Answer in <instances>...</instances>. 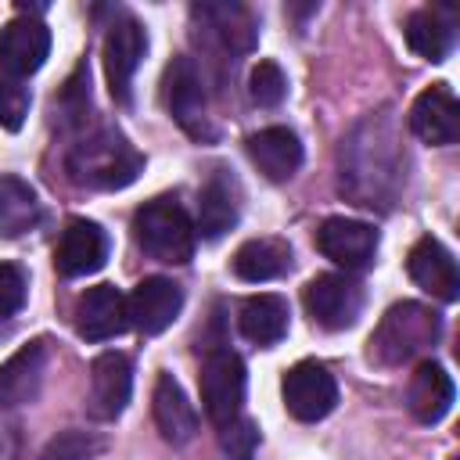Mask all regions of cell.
Listing matches in <instances>:
<instances>
[{
  "mask_svg": "<svg viewBox=\"0 0 460 460\" xmlns=\"http://www.w3.org/2000/svg\"><path fill=\"white\" fill-rule=\"evenodd\" d=\"M144 169L140 151L115 129H97L90 133L83 144L72 147L68 155V172L75 183L83 187H97V190H119L129 187L137 180V172Z\"/></svg>",
  "mask_w": 460,
  "mask_h": 460,
  "instance_id": "6da1fadb",
  "label": "cell"
},
{
  "mask_svg": "<svg viewBox=\"0 0 460 460\" xmlns=\"http://www.w3.org/2000/svg\"><path fill=\"white\" fill-rule=\"evenodd\" d=\"M137 244L158 262H187L194 255V223L172 198H155L133 216Z\"/></svg>",
  "mask_w": 460,
  "mask_h": 460,
  "instance_id": "7a4b0ae2",
  "label": "cell"
},
{
  "mask_svg": "<svg viewBox=\"0 0 460 460\" xmlns=\"http://www.w3.org/2000/svg\"><path fill=\"white\" fill-rule=\"evenodd\" d=\"M438 331H442L438 313H431L428 305H417V302H399L377 323V331L370 338V352L377 356V363L392 367V363H402V359L424 352L428 345H435Z\"/></svg>",
  "mask_w": 460,
  "mask_h": 460,
  "instance_id": "3957f363",
  "label": "cell"
},
{
  "mask_svg": "<svg viewBox=\"0 0 460 460\" xmlns=\"http://www.w3.org/2000/svg\"><path fill=\"white\" fill-rule=\"evenodd\" d=\"M244 363L237 352L230 349H216L205 356L201 363V406L208 413V420L216 428L230 424L234 417H241V402H244Z\"/></svg>",
  "mask_w": 460,
  "mask_h": 460,
  "instance_id": "277c9868",
  "label": "cell"
},
{
  "mask_svg": "<svg viewBox=\"0 0 460 460\" xmlns=\"http://www.w3.org/2000/svg\"><path fill=\"white\" fill-rule=\"evenodd\" d=\"M302 302H305V313L313 316L316 327L345 331L356 323V316L363 309V288L345 273H320L305 284Z\"/></svg>",
  "mask_w": 460,
  "mask_h": 460,
  "instance_id": "5b68a950",
  "label": "cell"
},
{
  "mask_svg": "<svg viewBox=\"0 0 460 460\" xmlns=\"http://www.w3.org/2000/svg\"><path fill=\"white\" fill-rule=\"evenodd\" d=\"M280 392H284L288 413H291L295 420H305V424L323 420V417L334 410V402H338V385H334L331 370H327L323 363H316V359L295 363V367L284 374Z\"/></svg>",
  "mask_w": 460,
  "mask_h": 460,
  "instance_id": "8992f818",
  "label": "cell"
},
{
  "mask_svg": "<svg viewBox=\"0 0 460 460\" xmlns=\"http://www.w3.org/2000/svg\"><path fill=\"white\" fill-rule=\"evenodd\" d=\"M165 108L176 119V126L190 137H208V101H205V83L201 72L194 68L190 58H172L165 68Z\"/></svg>",
  "mask_w": 460,
  "mask_h": 460,
  "instance_id": "52a82bcc",
  "label": "cell"
},
{
  "mask_svg": "<svg viewBox=\"0 0 460 460\" xmlns=\"http://www.w3.org/2000/svg\"><path fill=\"white\" fill-rule=\"evenodd\" d=\"M104 75H108V90L119 104L129 101V86H133V75L147 54V32L137 18H119L111 22L108 36H104Z\"/></svg>",
  "mask_w": 460,
  "mask_h": 460,
  "instance_id": "ba28073f",
  "label": "cell"
},
{
  "mask_svg": "<svg viewBox=\"0 0 460 460\" xmlns=\"http://www.w3.org/2000/svg\"><path fill=\"white\" fill-rule=\"evenodd\" d=\"M50 54V29L36 18H14L0 29V75L25 79L43 68Z\"/></svg>",
  "mask_w": 460,
  "mask_h": 460,
  "instance_id": "9c48e42d",
  "label": "cell"
},
{
  "mask_svg": "<svg viewBox=\"0 0 460 460\" xmlns=\"http://www.w3.org/2000/svg\"><path fill=\"white\" fill-rule=\"evenodd\" d=\"M183 309V291L180 284L165 277H147L126 295V320L140 334H162Z\"/></svg>",
  "mask_w": 460,
  "mask_h": 460,
  "instance_id": "30bf717a",
  "label": "cell"
},
{
  "mask_svg": "<svg viewBox=\"0 0 460 460\" xmlns=\"http://www.w3.org/2000/svg\"><path fill=\"white\" fill-rule=\"evenodd\" d=\"M316 248L345 270H363V266H370V259L377 252V230L363 219L331 216L316 230Z\"/></svg>",
  "mask_w": 460,
  "mask_h": 460,
  "instance_id": "8fae6325",
  "label": "cell"
},
{
  "mask_svg": "<svg viewBox=\"0 0 460 460\" xmlns=\"http://www.w3.org/2000/svg\"><path fill=\"white\" fill-rule=\"evenodd\" d=\"M133 392V367L122 352H101L90 363V417L115 420Z\"/></svg>",
  "mask_w": 460,
  "mask_h": 460,
  "instance_id": "7c38bea8",
  "label": "cell"
},
{
  "mask_svg": "<svg viewBox=\"0 0 460 460\" xmlns=\"http://www.w3.org/2000/svg\"><path fill=\"white\" fill-rule=\"evenodd\" d=\"M406 270H410L413 284L424 288L428 295H435L442 302H456L460 298L456 259H453V252L438 237H420L410 248V255H406Z\"/></svg>",
  "mask_w": 460,
  "mask_h": 460,
  "instance_id": "4fadbf2b",
  "label": "cell"
},
{
  "mask_svg": "<svg viewBox=\"0 0 460 460\" xmlns=\"http://www.w3.org/2000/svg\"><path fill=\"white\" fill-rule=\"evenodd\" d=\"M129 327L126 320V295L115 284L86 288L75 302V331L86 341H108Z\"/></svg>",
  "mask_w": 460,
  "mask_h": 460,
  "instance_id": "5bb4252c",
  "label": "cell"
},
{
  "mask_svg": "<svg viewBox=\"0 0 460 460\" xmlns=\"http://www.w3.org/2000/svg\"><path fill=\"white\" fill-rule=\"evenodd\" d=\"M410 129L424 144H453L460 137V104L446 83L428 86L410 108Z\"/></svg>",
  "mask_w": 460,
  "mask_h": 460,
  "instance_id": "9a60e30c",
  "label": "cell"
},
{
  "mask_svg": "<svg viewBox=\"0 0 460 460\" xmlns=\"http://www.w3.org/2000/svg\"><path fill=\"white\" fill-rule=\"evenodd\" d=\"M108 259V234L90 223V219H72L65 230H61V241H58V252H54V262L65 277H86V273H97Z\"/></svg>",
  "mask_w": 460,
  "mask_h": 460,
  "instance_id": "2e32d148",
  "label": "cell"
},
{
  "mask_svg": "<svg viewBox=\"0 0 460 460\" xmlns=\"http://www.w3.org/2000/svg\"><path fill=\"white\" fill-rule=\"evenodd\" d=\"M248 158L259 165L266 180H291L302 165V140L288 126H266L248 137Z\"/></svg>",
  "mask_w": 460,
  "mask_h": 460,
  "instance_id": "e0dca14e",
  "label": "cell"
},
{
  "mask_svg": "<svg viewBox=\"0 0 460 460\" xmlns=\"http://www.w3.org/2000/svg\"><path fill=\"white\" fill-rule=\"evenodd\" d=\"M237 216H241V187L226 169H216L198 194V230L194 234L216 241L237 223Z\"/></svg>",
  "mask_w": 460,
  "mask_h": 460,
  "instance_id": "ac0fdd59",
  "label": "cell"
},
{
  "mask_svg": "<svg viewBox=\"0 0 460 460\" xmlns=\"http://www.w3.org/2000/svg\"><path fill=\"white\" fill-rule=\"evenodd\" d=\"M453 395H456L453 377L446 374L442 363H435V359L417 363V370L410 374V385H406V406L420 424H438L449 413Z\"/></svg>",
  "mask_w": 460,
  "mask_h": 460,
  "instance_id": "d6986e66",
  "label": "cell"
},
{
  "mask_svg": "<svg viewBox=\"0 0 460 460\" xmlns=\"http://www.w3.org/2000/svg\"><path fill=\"white\" fill-rule=\"evenodd\" d=\"M151 410H155V424L162 431L165 442L183 446L194 438L198 431V413L187 399V392L180 388V381L172 374H158L155 392H151Z\"/></svg>",
  "mask_w": 460,
  "mask_h": 460,
  "instance_id": "ffe728a7",
  "label": "cell"
},
{
  "mask_svg": "<svg viewBox=\"0 0 460 460\" xmlns=\"http://www.w3.org/2000/svg\"><path fill=\"white\" fill-rule=\"evenodd\" d=\"M43 363L47 352L40 341L18 349L4 367H0V406H22L32 402L40 385H43Z\"/></svg>",
  "mask_w": 460,
  "mask_h": 460,
  "instance_id": "44dd1931",
  "label": "cell"
},
{
  "mask_svg": "<svg viewBox=\"0 0 460 460\" xmlns=\"http://www.w3.org/2000/svg\"><path fill=\"white\" fill-rule=\"evenodd\" d=\"M288 316L291 313H288V302L280 295H252L241 305L237 327L255 345H277L288 334Z\"/></svg>",
  "mask_w": 460,
  "mask_h": 460,
  "instance_id": "7402d4cb",
  "label": "cell"
},
{
  "mask_svg": "<svg viewBox=\"0 0 460 460\" xmlns=\"http://www.w3.org/2000/svg\"><path fill=\"white\" fill-rule=\"evenodd\" d=\"M291 266V248L277 237H255V241H244L234 255V273L248 284H262V280H273L280 273H288Z\"/></svg>",
  "mask_w": 460,
  "mask_h": 460,
  "instance_id": "603a6c76",
  "label": "cell"
},
{
  "mask_svg": "<svg viewBox=\"0 0 460 460\" xmlns=\"http://www.w3.org/2000/svg\"><path fill=\"white\" fill-rule=\"evenodd\" d=\"M40 201L36 190L18 176H0V237H22L36 226Z\"/></svg>",
  "mask_w": 460,
  "mask_h": 460,
  "instance_id": "cb8c5ba5",
  "label": "cell"
},
{
  "mask_svg": "<svg viewBox=\"0 0 460 460\" xmlns=\"http://www.w3.org/2000/svg\"><path fill=\"white\" fill-rule=\"evenodd\" d=\"M406 43H410L413 54H420L428 61H442L453 47V25L431 7L413 11L406 18Z\"/></svg>",
  "mask_w": 460,
  "mask_h": 460,
  "instance_id": "d4e9b609",
  "label": "cell"
},
{
  "mask_svg": "<svg viewBox=\"0 0 460 460\" xmlns=\"http://www.w3.org/2000/svg\"><path fill=\"white\" fill-rule=\"evenodd\" d=\"M201 18L212 22V29L223 36V43L230 50H252L255 43V29H252V18L244 7H226V4H205L198 7Z\"/></svg>",
  "mask_w": 460,
  "mask_h": 460,
  "instance_id": "484cf974",
  "label": "cell"
},
{
  "mask_svg": "<svg viewBox=\"0 0 460 460\" xmlns=\"http://www.w3.org/2000/svg\"><path fill=\"white\" fill-rule=\"evenodd\" d=\"M101 449H104V442H101L93 431H75V428H68V431H58V435L43 446L40 460H93Z\"/></svg>",
  "mask_w": 460,
  "mask_h": 460,
  "instance_id": "4316f807",
  "label": "cell"
},
{
  "mask_svg": "<svg viewBox=\"0 0 460 460\" xmlns=\"http://www.w3.org/2000/svg\"><path fill=\"white\" fill-rule=\"evenodd\" d=\"M248 93H252V101H255L259 108H277V104L284 101V93H288V79H284L280 65H277V61H259V65L252 68Z\"/></svg>",
  "mask_w": 460,
  "mask_h": 460,
  "instance_id": "83f0119b",
  "label": "cell"
},
{
  "mask_svg": "<svg viewBox=\"0 0 460 460\" xmlns=\"http://www.w3.org/2000/svg\"><path fill=\"white\" fill-rule=\"evenodd\" d=\"M29 86L22 79H11V75H0V129H22L25 115H29Z\"/></svg>",
  "mask_w": 460,
  "mask_h": 460,
  "instance_id": "f1b7e54d",
  "label": "cell"
},
{
  "mask_svg": "<svg viewBox=\"0 0 460 460\" xmlns=\"http://www.w3.org/2000/svg\"><path fill=\"white\" fill-rule=\"evenodd\" d=\"M219 442L234 460H252L255 446H259V428L248 417H234L230 424L219 428Z\"/></svg>",
  "mask_w": 460,
  "mask_h": 460,
  "instance_id": "f546056e",
  "label": "cell"
},
{
  "mask_svg": "<svg viewBox=\"0 0 460 460\" xmlns=\"http://www.w3.org/2000/svg\"><path fill=\"white\" fill-rule=\"evenodd\" d=\"M25 302V273L11 262H0V320L14 316Z\"/></svg>",
  "mask_w": 460,
  "mask_h": 460,
  "instance_id": "4dcf8cb0",
  "label": "cell"
}]
</instances>
